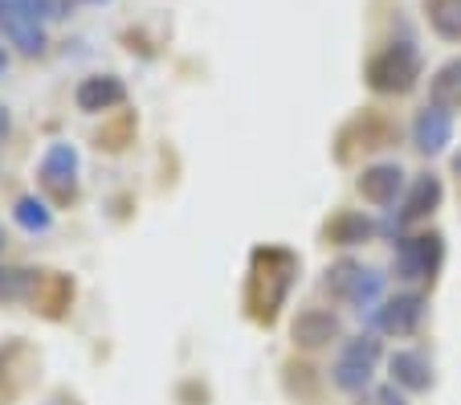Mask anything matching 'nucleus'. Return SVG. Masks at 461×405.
<instances>
[{"label":"nucleus","instance_id":"nucleus-1","mask_svg":"<svg viewBox=\"0 0 461 405\" xmlns=\"http://www.w3.org/2000/svg\"><path fill=\"white\" fill-rule=\"evenodd\" d=\"M364 78L375 95H409L420 82V50L412 41H388L367 58Z\"/></svg>","mask_w":461,"mask_h":405},{"label":"nucleus","instance_id":"nucleus-2","mask_svg":"<svg viewBox=\"0 0 461 405\" xmlns=\"http://www.w3.org/2000/svg\"><path fill=\"white\" fill-rule=\"evenodd\" d=\"M441 262H445V238L437 229H425V234H409V238L396 242L392 274H396V282L417 287V282H433Z\"/></svg>","mask_w":461,"mask_h":405},{"label":"nucleus","instance_id":"nucleus-3","mask_svg":"<svg viewBox=\"0 0 461 405\" xmlns=\"http://www.w3.org/2000/svg\"><path fill=\"white\" fill-rule=\"evenodd\" d=\"M327 291L356 311H375L388 299V295H384V274L372 271V266H359V262H335L331 271H327Z\"/></svg>","mask_w":461,"mask_h":405},{"label":"nucleus","instance_id":"nucleus-4","mask_svg":"<svg viewBox=\"0 0 461 405\" xmlns=\"http://www.w3.org/2000/svg\"><path fill=\"white\" fill-rule=\"evenodd\" d=\"M375 361H380V340L375 336H351L339 344V356L331 364V381L343 393H364L372 389Z\"/></svg>","mask_w":461,"mask_h":405},{"label":"nucleus","instance_id":"nucleus-5","mask_svg":"<svg viewBox=\"0 0 461 405\" xmlns=\"http://www.w3.org/2000/svg\"><path fill=\"white\" fill-rule=\"evenodd\" d=\"M0 37L25 58H37L50 45L45 17L37 13L33 0H0Z\"/></svg>","mask_w":461,"mask_h":405},{"label":"nucleus","instance_id":"nucleus-6","mask_svg":"<svg viewBox=\"0 0 461 405\" xmlns=\"http://www.w3.org/2000/svg\"><path fill=\"white\" fill-rule=\"evenodd\" d=\"M425 319V295L417 291H396L372 311V324L384 336H412Z\"/></svg>","mask_w":461,"mask_h":405},{"label":"nucleus","instance_id":"nucleus-7","mask_svg":"<svg viewBox=\"0 0 461 405\" xmlns=\"http://www.w3.org/2000/svg\"><path fill=\"white\" fill-rule=\"evenodd\" d=\"M359 197H364L367 205H380V209H388V205H396L404 197V189H409V180H404V168L392 164V160H384V164H372L359 172L356 180Z\"/></svg>","mask_w":461,"mask_h":405},{"label":"nucleus","instance_id":"nucleus-8","mask_svg":"<svg viewBox=\"0 0 461 405\" xmlns=\"http://www.w3.org/2000/svg\"><path fill=\"white\" fill-rule=\"evenodd\" d=\"M449 143H453V111L425 103L417 111V119H412V148L420 156H441Z\"/></svg>","mask_w":461,"mask_h":405},{"label":"nucleus","instance_id":"nucleus-9","mask_svg":"<svg viewBox=\"0 0 461 405\" xmlns=\"http://www.w3.org/2000/svg\"><path fill=\"white\" fill-rule=\"evenodd\" d=\"M290 336H294L298 348H327V344H339L343 340V324L335 311L327 308H306L294 316V324H290Z\"/></svg>","mask_w":461,"mask_h":405},{"label":"nucleus","instance_id":"nucleus-10","mask_svg":"<svg viewBox=\"0 0 461 405\" xmlns=\"http://www.w3.org/2000/svg\"><path fill=\"white\" fill-rule=\"evenodd\" d=\"M122 98H127V87H122L119 74H90V78H82L78 90H74V103H78V111H86V115L114 111Z\"/></svg>","mask_w":461,"mask_h":405},{"label":"nucleus","instance_id":"nucleus-11","mask_svg":"<svg viewBox=\"0 0 461 405\" xmlns=\"http://www.w3.org/2000/svg\"><path fill=\"white\" fill-rule=\"evenodd\" d=\"M441 197H445L441 177H433V172H420V177L412 180L409 189H404L401 213H396V226H412V221H425L429 213L441 205Z\"/></svg>","mask_w":461,"mask_h":405},{"label":"nucleus","instance_id":"nucleus-12","mask_svg":"<svg viewBox=\"0 0 461 405\" xmlns=\"http://www.w3.org/2000/svg\"><path fill=\"white\" fill-rule=\"evenodd\" d=\"M388 373H392V385L404 389V393H425L433 389V364H429L425 353L417 348H396L388 356Z\"/></svg>","mask_w":461,"mask_h":405},{"label":"nucleus","instance_id":"nucleus-13","mask_svg":"<svg viewBox=\"0 0 461 405\" xmlns=\"http://www.w3.org/2000/svg\"><path fill=\"white\" fill-rule=\"evenodd\" d=\"M74 177H78V152L70 143H50L41 156V185L58 197H74Z\"/></svg>","mask_w":461,"mask_h":405},{"label":"nucleus","instance_id":"nucleus-14","mask_svg":"<svg viewBox=\"0 0 461 405\" xmlns=\"http://www.w3.org/2000/svg\"><path fill=\"white\" fill-rule=\"evenodd\" d=\"M375 238V221L367 213H356V209H343L327 221V242L331 246H364V242Z\"/></svg>","mask_w":461,"mask_h":405},{"label":"nucleus","instance_id":"nucleus-15","mask_svg":"<svg viewBox=\"0 0 461 405\" xmlns=\"http://www.w3.org/2000/svg\"><path fill=\"white\" fill-rule=\"evenodd\" d=\"M429 103L445 106V111H461V58H449L429 78Z\"/></svg>","mask_w":461,"mask_h":405},{"label":"nucleus","instance_id":"nucleus-16","mask_svg":"<svg viewBox=\"0 0 461 405\" xmlns=\"http://www.w3.org/2000/svg\"><path fill=\"white\" fill-rule=\"evenodd\" d=\"M425 13L437 37L461 45V0H425Z\"/></svg>","mask_w":461,"mask_h":405},{"label":"nucleus","instance_id":"nucleus-17","mask_svg":"<svg viewBox=\"0 0 461 405\" xmlns=\"http://www.w3.org/2000/svg\"><path fill=\"white\" fill-rule=\"evenodd\" d=\"M13 221H17L21 229H29V234H45V229L53 226V213L41 197H21V201L13 205Z\"/></svg>","mask_w":461,"mask_h":405},{"label":"nucleus","instance_id":"nucleus-18","mask_svg":"<svg viewBox=\"0 0 461 405\" xmlns=\"http://www.w3.org/2000/svg\"><path fill=\"white\" fill-rule=\"evenodd\" d=\"M375 401L380 405H409L404 401V389H396V385H384L380 393H375Z\"/></svg>","mask_w":461,"mask_h":405},{"label":"nucleus","instance_id":"nucleus-19","mask_svg":"<svg viewBox=\"0 0 461 405\" xmlns=\"http://www.w3.org/2000/svg\"><path fill=\"white\" fill-rule=\"evenodd\" d=\"M9 127H13V119H9V111L0 106V143H5V135H9Z\"/></svg>","mask_w":461,"mask_h":405},{"label":"nucleus","instance_id":"nucleus-20","mask_svg":"<svg viewBox=\"0 0 461 405\" xmlns=\"http://www.w3.org/2000/svg\"><path fill=\"white\" fill-rule=\"evenodd\" d=\"M5 74H9V50L0 45V78H5Z\"/></svg>","mask_w":461,"mask_h":405},{"label":"nucleus","instance_id":"nucleus-21","mask_svg":"<svg viewBox=\"0 0 461 405\" xmlns=\"http://www.w3.org/2000/svg\"><path fill=\"white\" fill-rule=\"evenodd\" d=\"M90 5H98V0H90Z\"/></svg>","mask_w":461,"mask_h":405}]
</instances>
